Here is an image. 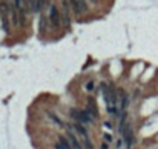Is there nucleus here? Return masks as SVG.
<instances>
[{
  "instance_id": "obj_11",
  "label": "nucleus",
  "mask_w": 158,
  "mask_h": 149,
  "mask_svg": "<svg viewBox=\"0 0 158 149\" xmlns=\"http://www.w3.org/2000/svg\"><path fill=\"white\" fill-rule=\"evenodd\" d=\"M48 117H49V118H51V120H52V122H55V123H57V125H61V122H60V118H59V117H57V115H55V114H52V112H48Z\"/></svg>"
},
{
  "instance_id": "obj_4",
  "label": "nucleus",
  "mask_w": 158,
  "mask_h": 149,
  "mask_svg": "<svg viewBox=\"0 0 158 149\" xmlns=\"http://www.w3.org/2000/svg\"><path fill=\"white\" fill-rule=\"evenodd\" d=\"M71 117L75 118L77 123H89L86 115L83 114V111H78V109H71Z\"/></svg>"
},
{
  "instance_id": "obj_2",
  "label": "nucleus",
  "mask_w": 158,
  "mask_h": 149,
  "mask_svg": "<svg viewBox=\"0 0 158 149\" xmlns=\"http://www.w3.org/2000/svg\"><path fill=\"white\" fill-rule=\"evenodd\" d=\"M123 137H124V143H126L127 148H131L134 144V132H132V128L126 125V129H123Z\"/></svg>"
},
{
  "instance_id": "obj_14",
  "label": "nucleus",
  "mask_w": 158,
  "mask_h": 149,
  "mask_svg": "<svg viewBox=\"0 0 158 149\" xmlns=\"http://www.w3.org/2000/svg\"><path fill=\"white\" fill-rule=\"evenodd\" d=\"M86 91H94V81H89L86 85Z\"/></svg>"
},
{
  "instance_id": "obj_9",
  "label": "nucleus",
  "mask_w": 158,
  "mask_h": 149,
  "mask_svg": "<svg viewBox=\"0 0 158 149\" xmlns=\"http://www.w3.org/2000/svg\"><path fill=\"white\" fill-rule=\"evenodd\" d=\"M39 29H40V32L43 34L45 31H46V19L45 17H40V23H39Z\"/></svg>"
},
{
  "instance_id": "obj_8",
  "label": "nucleus",
  "mask_w": 158,
  "mask_h": 149,
  "mask_svg": "<svg viewBox=\"0 0 158 149\" xmlns=\"http://www.w3.org/2000/svg\"><path fill=\"white\" fill-rule=\"evenodd\" d=\"M88 111H89V114L92 115L94 118H97V117H98V111H97V108H95V105H94V100H89Z\"/></svg>"
},
{
  "instance_id": "obj_7",
  "label": "nucleus",
  "mask_w": 158,
  "mask_h": 149,
  "mask_svg": "<svg viewBox=\"0 0 158 149\" xmlns=\"http://www.w3.org/2000/svg\"><path fill=\"white\" fill-rule=\"evenodd\" d=\"M69 142H71V146H72V149H83L81 148V144H80V142L77 140V137H74L72 134H69Z\"/></svg>"
},
{
  "instance_id": "obj_13",
  "label": "nucleus",
  "mask_w": 158,
  "mask_h": 149,
  "mask_svg": "<svg viewBox=\"0 0 158 149\" xmlns=\"http://www.w3.org/2000/svg\"><path fill=\"white\" fill-rule=\"evenodd\" d=\"M127 97L126 95H121V108H123V109H126V106H127Z\"/></svg>"
},
{
  "instance_id": "obj_12",
  "label": "nucleus",
  "mask_w": 158,
  "mask_h": 149,
  "mask_svg": "<svg viewBox=\"0 0 158 149\" xmlns=\"http://www.w3.org/2000/svg\"><path fill=\"white\" fill-rule=\"evenodd\" d=\"M2 26H3V29L8 32V20H6V15H3V17H2Z\"/></svg>"
},
{
  "instance_id": "obj_16",
  "label": "nucleus",
  "mask_w": 158,
  "mask_h": 149,
  "mask_svg": "<svg viewBox=\"0 0 158 149\" xmlns=\"http://www.w3.org/2000/svg\"><path fill=\"white\" fill-rule=\"evenodd\" d=\"M105 140H106L107 143H109V142H112V137H111L109 134H105Z\"/></svg>"
},
{
  "instance_id": "obj_3",
  "label": "nucleus",
  "mask_w": 158,
  "mask_h": 149,
  "mask_svg": "<svg viewBox=\"0 0 158 149\" xmlns=\"http://www.w3.org/2000/svg\"><path fill=\"white\" fill-rule=\"evenodd\" d=\"M49 19H51V22L54 26H59L60 25V14H59V9H57L55 6H51V9H49Z\"/></svg>"
},
{
  "instance_id": "obj_5",
  "label": "nucleus",
  "mask_w": 158,
  "mask_h": 149,
  "mask_svg": "<svg viewBox=\"0 0 158 149\" xmlns=\"http://www.w3.org/2000/svg\"><path fill=\"white\" fill-rule=\"evenodd\" d=\"M72 128L77 131V134H80L83 138H88V131H86V128L83 126V123H77V125H72Z\"/></svg>"
},
{
  "instance_id": "obj_17",
  "label": "nucleus",
  "mask_w": 158,
  "mask_h": 149,
  "mask_svg": "<svg viewBox=\"0 0 158 149\" xmlns=\"http://www.w3.org/2000/svg\"><path fill=\"white\" fill-rule=\"evenodd\" d=\"M105 126L107 128V129H112V126H111V123H105Z\"/></svg>"
},
{
  "instance_id": "obj_1",
  "label": "nucleus",
  "mask_w": 158,
  "mask_h": 149,
  "mask_svg": "<svg viewBox=\"0 0 158 149\" xmlns=\"http://www.w3.org/2000/svg\"><path fill=\"white\" fill-rule=\"evenodd\" d=\"M71 5H72L75 14H83L88 9V5H86V0H71Z\"/></svg>"
},
{
  "instance_id": "obj_6",
  "label": "nucleus",
  "mask_w": 158,
  "mask_h": 149,
  "mask_svg": "<svg viewBox=\"0 0 158 149\" xmlns=\"http://www.w3.org/2000/svg\"><path fill=\"white\" fill-rule=\"evenodd\" d=\"M55 149H72V146L65 137H59V144L55 146Z\"/></svg>"
},
{
  "instance_id": "obj_15",
  "label": "nucleus",
  "mask_w": 158,
  "mask_h": 149,
  "mask_svg": "<svg viewBox=\"0 0 158 149\" xmlns=\"http://www.w3.org/2000/svg\"><path fill=\"white\" fill-rule=\"evenodd\" d=\"M85 148H86V149H94L92 144H91V142H88V138L85 140Z\"/></svg>"
},
{
  "instance_id": "obj_10",
  "label": "nucleus",
  "mask_w": 158,
  "mask_h": 149,
  "mask_svg": "<svg viewBox=\"0 0 158 149\" xmlns=\"http://www.w3.org/2000/svg\"><path fill=\"white\" fill-rule=\"evenodd\" d=\"M48 3H49V0H37V11L43 9V8L48 5Z\"/></svg>"
}]
</instances>
